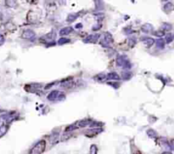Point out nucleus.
Instances as JSON below:
<instances>
[{"mask_svg": "<svg viewBox=\"0 0 174 154\" xmlns=\"http://www.w3.org/2000/svg\"><path fill=\"white\" fill-rule=\"evenodd\" d=\"M131 76H132V74H131V73H128V72H124L123 75H122V78H124V79H126V80H128V79H130V78H131Z\"/></svg>", "mask_w": 174, "mask_h": 154, "instance_id": "obj_19", "label": "nucleus"}, {"mask_svg": "<svg viewBox=\"0 0 174 154\" xmlns=\"http://www.w3.org/2000/svg\"><path fill=\"white\" fill-rule=\"evenodd\" d=\"M77 18V15H73V14H72V15H69L67 17V21L72 22V21H74Z\"/></svg>", "mask_w": 174, "mask_h": 154, "instance_id": "obj_15", "label": "nucleus"}, {"mask_svg": "<svg viewBox=\"0 0 174 154\" xmlns=\"http://www.w3.org/2000/svg\"><path fill=\"white\" fill-rule=\"evenodd\" d=\"M96 80H98L99 81H104L105 79H106V76H105V74H99L98 76H95Z\"/></svg>", "mask_w": 174, "mask_h": 154, "instance_id": "obj_14", "label": "nucleus"}, {"mask_svg": "<svg viewBox=\"0 0 174 154\" xmlns=\"http://www.w3.org/2000/svg\"><path fill=\"white\" fill-rule=\"evenodd\" d=\"M72 31L73 28L71 27V26L65 27L60 31V35H61V36H66V35H69L71 32H72Z\"/></svg>", "mask_w": 174, "mask_h": 154, "instance_id": "obj_10", "label": "nucleus"}, {"mask_svg": "<svg viewBox=\"0 0 174 154\" xmlns=\"http://www.w3.org/2000/svg\"><path fill=\"white\" fill-rule=\"evenodd\" d=\"M162 154H172L171 153H169V152H165V153H163Z\"/></svg>", "mask_w": 174, "mask_h": 154, "instance_id": "obj_25", "label": "nucleus"}, {"mask_svg": "<svg viewBox=\"0 0 174 154\" xmlns=\"http://www.w3.org/2000/svg\"><path fill=\"white\" fill-rule=\"evenodd\" d=\"M113 43V37L111 35V33L105 32L104 33V39L100 42V44L104 45V43L110 44Z\"/></svg>", "mask_w": 174, "mask_h": 154, "instance_id": "obj_4", "label": "nucleus"}, {"mask_svg": "<svg viewBox=\"0 0 174 154\" xmlns=\"http://www.w3.org/2000/svg\"><path fill=\"white\" fill-rule=\"evenodd\" d=\"M45 148H46V142L42 140V141H39L31 149L29 154H42L44 152Z\"/></svg>", "mask_w": 174, "mask_h": 154, "instance_id": "obj_1", "label": "nucleus"}, {"mask_svg": "<svg viewBox=\"0 0 174 154\" xmlns=\"http://www.w3.org/2000/svg\"><path fill=\"white\" fill-rule=\"evenodd\" d=\"M107 80H111V81H115V80H120V76H118L116 73L115 72H111L109 73L106 76Z\"/></svg>", "mask_w": 174, "mask_h": 154, "instance_id": "obj_11", "label": "nucleus"}, {"mask_svg": "<svg viewBox=\"0 0 174 154\" xmlns=\"http://www.w3.org/2000/svg\"><path fill=\"white\" fill-rule=\"evenodd\" d=\"M69 42H70V40H69V39L65 38V37H61V38L58 41V43L60 44V45H63V44L67 43H69Z\"/></svg>", "mask_w": 174, "mask_h": 154, "instance_id": "obj_17", "label": "nucleus"}, {"mask_svg": "<svg viewBox=\"0 0 174 154\" xmlns=\"http://www.w3.org/2000/svg\"><path fill=\"white\" fill-rule=\"evenodd\" d=\"M8 131V126L6 125H3L2 126L0 127V137L3 136L6 132Z\"/></svg>", "mask_w": 174, "mask_h": 154, "instance_id": "obj_12", "label": "nucleus"}, {"mask_svg": "<svg viewBox=\"0 0 174 154\" xmlns=\"http://www.w3.org/2000/svg\"><path fill=\"white\" fill-rule=\"evenodd\" d=\"M91 123H92V120L90 119H85L83 120L78 121L77 123V127H86L88 125H91Z\"/></svg>", "mask_w": 174, "mask_h": 154, "instance_id": "obj_6", "label": "nucleus"}, {"mask_svg": "<svg viewBox=\"0 0 174 154\" xmlns=\"http://www.w3.org/2000/svg\"><path fill=\"white\" fill-rule=\"evenodd\" d=\"M147 134H148V136H149L151 138L156 137V133L155 131H153V130H149V131H147Z\"/></svg>", "mask_w": 174, "mask_h": 154, "instance_id": "obj_16", "label": "nucleus"}, {"mask_svg": "<svg viewBox=\"0 0 174 154\" xmlns=\"http://www.w3.org/2000/svg\"><path fill=\"white\" fill-rule=\"evenodd\" d=\"M100 37L99 34H95V35H90L86 39L83 40L84 43H96L97 40Z\"/></svg>", "mask_w": 174, "mask_h": 154, "instance_id": "obj_5", "label": "nucleus"}, {"mask_svg": "<svg viewBox=\"0 0 174 154\" xmlns=\"http://www.w3.org/2000/svg\"><path fill=\"white\" fill-rule=\"evenodd\" d=\"M76 27L79 28V27H82V25L80 24V25H77V26H76Z\"/></svg>", "mask_w": 174, "mask_h": 154, "instance_id": "obj_24", "label": "nucleus"}, {"mask_svg": "<svg viewBox=\"0 0 174 154\" xmlns=\"http://www.w3.org/2000/svg\"><path fill=\"white\" fill-rule=\"evenodd\" d=\"M172 36H171V35H168V36H167V43H170V42H171V41H172Z\"/></svg>", "mask_w": 174, "mask_h": 154, "instance_id": "obj_23", "label": "nucleus"}, {"mask_svg": "<svg viewBox=\"0 0 174 154\" xmlns=\"http://www.w3.org/2000/svg\"><path fill=\"white\" fill-rule=\"evenodd\" d=\"M116 64L118 66H121L124 69H130L131 68V64L128 59L127 56L125 55H119L116 59Z\"/></svg>", "mask_w": 174, "mask_h": 154, "instance_id": "obj_2", "label": "nucleus"}, {"mask_svg": "<svg viewBox=\"0 0 174 154\" xmlns=\"http://www.w3.org/2000/svg\"><path fill=\"white\" fill-rule=\"evenodd\" d=\"M35 36H36V34H35L33 31L28 29V30H25L23 32L22 35H21V37L24 39H29V40H31V39L34 38Z\"/></svg>", "mask_w": 174, "mask_h": 154, "instance_id": "obj_3", "label": "nucleus"}, {"mask_svg": "<svg viewBox=\"0 0 174 154\" xmlns=\"http://www.w3.org/2000/svg\"><path fill=\"white\" fill-rule=\"evenodd\" d=\"M161 28H162L163 30H165V31H169L172 28V26L170 25H168V24H164Z\"/></svg>", "mask_w": 174, "mask_h": 154, "instance_id": "obj_20", "label": "nucleus"}, {"mask_svg": "<svg viewBox=\"0 0 174 154\" xmlns=\"http://www.w3.org/2000/svg\"><path fill=\"white\" fill-rule=\"evenodd\" d=\"M145 38H142V42L144 43L145 44L147 47H151L153 44L155 43V40L153 38H150V37H144Z\"/></svg>", "mask_w": 174, "mask_h": 154, "instance_id": "obj_8", "label": "nucleus"}, {"mask_svg": "<svg viewBox=\"0 0 174 154\" xmlns=\"http://www.w3.org/2000/svg\"><path fill=\"white\" fill-rule=\"evenodd\" d=\"M156 37H162L163 35H164V32H163L162 31H157V32H156L154 33Z\"/></svg>", "mask_w": 174, "mask_h": 154, "instance_id": "obj_21", "label": "nucleus"}, {"mask_svg": "<svg viewBox=\"0 0 174 154\" xmlns=\"http://www.w3.org/2000/svg\"><path fill=\"white\" fill-rule=\"evenodd\" d=\"M141 30H142V32H144L145 33H150L153 31V26L150 24H145V25L142 26Z\"/></svg>", "mask_w": 174, "mask_h": 154, "instance_id": "obj_9", "label": "nucleus"}, {"mask_svg": "<svg viewBox=\"0 0 174 154\" xmlns=\"http://www.w3.org/2000/svg\"><path fill=\"white\" fill-rule=\"evenodd\" d=\"M90 154H97V147L95 145H92L90 147Z\"/></svg>", "mask_w": 174, "mask_h": 154, "instance_id": "obj_18", "label": "nucleus"}, {"mask_svg": "<svg viewBox=\"0 0 174 154\" xmlns=\"http://www.w3.org/2000/svg\"><path fill=\"white\" fill-rule=\"evenodd\" d=\"M4 41H5V39L4 37V36L0 34V46L4 43Z\"/></svg>", "mask_w": 174, "mask_h": 154, "instance_id": "obj_22", "label": "nucleus"}, {"mask_svg": "<svg viewBox=\"0 0 174 154\" xmlns=\"http://www.w3.org/2000/svg\"><path fill=\"white\" fill-rule=\"evenodd\" d=\"M156 43L157 48H164V41L161 38L156 40Z\"/></svg>", "mask_w": 174, "mask_h": 154, "instance_id": "obj_13", "label": "nucleus"}, {"mask_svg": "<svg viewBox=\"0 0 174 154\" xmlns=\"http://www.w3.org/2000/svg\"><path fill=\"white\" fill-rule=\"evenodd\" d=\"M59 95H60L59 91H53V92H51L48 95L47 98H48V100H49V101H55V99L58 98Z\"/></svg>", "mask_w": 174, "mask_h": 154, "instance_id": "obj_7", "label": "nucleus"}]
</instances>
